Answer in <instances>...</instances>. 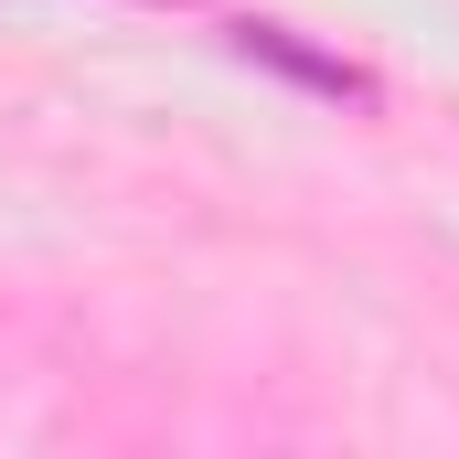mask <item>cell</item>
<instances>
[{
  "instance_id": "6da1fadb",
  "label": "cell",
  "mask_w": 459,
  "mask_h": 459,
  "mask_svg": "<svg viewBox=\"0 0 459 459\" xmlns=\"http://www.w3.org/2000/svg\"><path fill=\"white\" fill-rule=\"evenodd\" d=\"M235 43H246V54H267V65H289V75H310L321 97H374V86H363L352 65H332V54H299V43H289V32H267V22H246Z\"/></svg>"
}]
</instances>
